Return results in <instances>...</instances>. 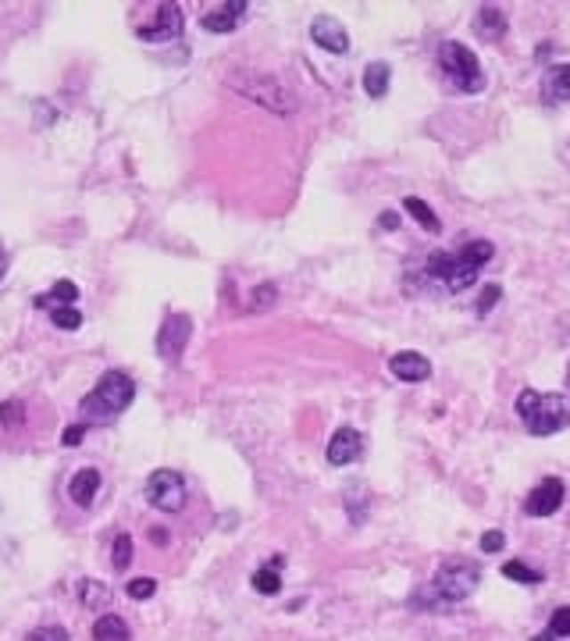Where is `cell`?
<instances>
[{
	"mask_svg": "<svg viewBox=\"0 0 570 641\" xmlns=\"http://www.w3.org/2000/svg\"><path fill=\"white\" fill-rule=\"evenodd\" d=\"M488 260H492V242L474 239V242H467L456 253H435L428 260V274L438 278L449 292H463V288H470L477 281V271Z\"/></svg>",
	"mask_w": 570,
	"mask_h": 641,
	"instance_id": "1",
	"label": "cell"
},
{
	"mask_svg": "<svg viewBox=\"0 0 570 641\" xmlns=\"http://www.w3.org/2000/svg\"><path fill=\"white\" fill-rule=\"evenodd\" d=\"M517 413L524 420V427L538 438L545 434H556L570 424V395H559V392H534V388H524L517 395Z\"/></svg>",
	"mask_w": 570,
	"mask_h": 641,
	"instance_id": "2",
	"label": "cell"
},
{
	"mask_svg": "<svg viewBox=\"0 0 570 641\" xmlns=\"http://www.w3.org/2000/svg\"><path fill=\"white\" fill-rule=\"evenodd\" d=\"M477 580H481L477 563H470V559H449V563L438 566L435 580L424 588V598H428V605H435V609L456 605V602H463V598L477 588Z\"/></svg>",
	"mask_w": 570,
	"mask_h": 641,
	"instance_id": "3",
	"label": "cell"
},
{
	"mask_svg": "<svg viewBox=\"0 0 570 641\" xmlns=\"http://www.w3.org/2000/svg\"><path fill=\"white\" fill-rule=\"evenodd\" d=\"M132 399H135L132 377L125 370H107L93 385V392L82 399V413H86V420H114Z\"/></svg>",
	"mask_w": 570,
	"mask_h": 641,
	"instance_id": "4",
	"label": "cell"
},
{
	"mask_svg": "<svg viewBox=\"0 0 570 641\" xmlns=\"http://www.w3.org/2000/svg\"><path fill=\"white\" fill-rule=\"evenodd\" d=\"M228 85H232L235 93H242L246 100L274 110V114L296 110V96H292L274 75H264V71H235V75L228 78Z\"/></svg>",
	"mask_w": 570,
	"mask_h": 641,
	"instance_id": "5",
	"label": "cell"
},
{
	"mask_svg": "<svg viewBox=\"0 0 570 641\" xmlns=\"http://www.w3.org/2000/svg\"><path fill=\"white\" fill-rule=\"evenodd\" d=\"M438 64H442L445 78H449L456 89H463V93H481V89H484V71H481V64H477V57H474L470 46H463V43H442V46H438Z\"/></svg>",
	"mask_w": 570,
	"mask_h": 641,
	"instance_id": "6",
	"label": "cell"
},
{
	"mask_svg": "<svg viewBox=\"0 0 570 641\" xmlns=\"http://www.w3.org/2000/svg\"><path fill=\"white\" fill-rule=\"evenodd\" d=\"M146 499L160 513H178L185 506V481L178 470H153L146 481Z\"/></svg>",
	"mask_w": 570,
	"mask_h": 641,
	"instance_id": "7",
	"label": "cell"
},
{
	"mask_svg": "<svg viewBox=\"0 0 570 641\" xmlns=\"http://www.w3.org/2000/svg\"><path fill=\"white\" fill-rule=\"evenodd\" d=\"M178 32H182V7H178V4H160V7L153 11V21L135 28V36H139L142 43H167V39H175Z\"/></svg>",
	"mask_w": 570,
	"mask_h": 641,
	"instance_id": "8",
	"label": "cell"
},
{
	"mask_svg": "<svg viewBox=\"0 0 570 641\" xmlns=\"http://www.w3.org/2000/svg\"><path fill=\"white\" fill-rule=\"evenodd\" d=\"M189 335H192V317L189 313H171L160 324V331H157V353L164 360H178L185 342H189Z\"/></svg>",
	"mask_w": 570,
	"mask_h": 641,
	"instance_id": "9",
	"label": "cell"
},
{
	"mask_svg": "<svg viewBox=\"0 0 570 641\" xmlns=\"http://www.w3.org/2000/svg\"><path fill=\"white\" fill-rule=\"evenodd\" d=\"M563 481L559 477H545L542 484L531 488V495L524 499V513L527 516H552L563 506Z\"/></svg>",
	"mask_w": 570,
	"mask_h": 641,
	"instance_id": "10",
	"label": "cell"
},
{
	"mask_svg": "<svg viewBox=\"0 0 570 641\" xmlns=\"http://www.w3.org/2000/svg\"><path fill=\"white\" fill-rule=\"evenodd\" d=\"M310 39H314L321 50H328V53H346V50H349V32H346L342 21L331 18V14H317V18L310 21Z\"/></svg>",
	"mask_w": 570,
	"mask_h": 641,
	"instance_id": "11",
	"label": "cell"
},
{
	"mask_svg": "<svg viewBox=\"0 0 570 641\" xmlns=\"http://www.w3.org/2000/svg\"><path fill=\"white\" fill-rule=\"evenodd\" d=\"M360 452H363V438H360L356 427H338L331 434V442H328V463H335V467L353 463Z\"/></svg>",
	"mask_w": 570,
	"mask_h": 641,
	"instance_id": "12",
	"label": "cell"
},
{
	"mask_svg": "<svg viewBox=\"0 0 570 641\" xmlns=\"http://www.w3.org/2000/svg\"><path fill=\"white\" fill-rule=\"evenodd\" d=\"M388 370H392L399 381H424V377L431 374V363H428V356H420V353H413V349H403V353H395V356L388 360Z\"/></svg>",
	"mask_w": 570,
	"mask_h": 641,
	"instance_id": "13",
	"label": "cell"
},
{
	"mask_svg": "<svg viewBox=\"0 0 570 641\" xmlns=\"http://www.w3.org/2000/svg\"><path fill=\"white\" fill-rule=\"evenodd\" d=\"M242 11H246V4H242V0H228V4L214 7V11H207V14L200 18V25H203L207 32H232V28L239 25Z\"/></svg>",
	"mask_w": 570,
	"mask_h": 641,
	"instance_id": "14",
	"label": "cell"
},
{
	"mask_svg": "<svg viewBox=\"0 0 570 641\" xmlns=\"http://www.w3.org/2000/svg\"><path fill=\"white\" fill-rule=\"evenodd\" d=\"M96 491H100V470H93V467L75 470V477L68 481V495L75 506H89L96 499Z\"/></svg>",
	"mask_w": 570,
	"mask_h": 641,
	"instance_id": "15",
	"label": "cell"
},
{
	"mask_svg": "<svg viewBox=\"0 0 570 641\" xmlns=\"http://www.w3.org/2000/svg\"><path fill=\"white\" fill-rule=\"evenodd\" d=\"M542 96H545L549 103L570 100V64H556V68L545 71V78H542Z\"/></svg>",
	"mask_w": 570,
	"mask_h": 641,
	"instance_id": "16",
	"label": "cell"
},
{
	"mask_svg": "<svg viewBox=\"0 0 570 641\" xmlns=\"http://www.w3.org/2000/svg\"><path fill=\"white\" fill-rule=\"evenodd\" d=\"M474 32L481 39H499L506 32V14L499 7H481L477 18H474Z\"/></svg>",
	"mask_w": 570,
	"mask_h": 641,
	"instance_id": "17",
	"label": "cell"
},
{
	"mask_svg": "<svg viewBox=\"0 0 570 641\" xmlns=\"http://www.w3.org/2000/svg\"><path fill=\"white\" fill-rule=\"evenodd\" d=\"M93 641H128V623L114 613H103L93 623Z\"/></svg>",
	"mask_w": 570,
	"mask_h": 641,
	"instance_id": "18",
	"label": "cell"
},
{
	"mask_svg": "<svg viewBox=\"0 0 570 641\" xmlns=\"http://www.w3.org/2000/svg\"><path fill=\"white\" fill-rule=\"evenodd\" d=\"M388 78H392V71H388V64H385V61L367 64V68H363V89H367V96L381 100V96L388 93Z\"/></svg>",
	"mask_w": 570,
	"mask_h": 641,
	"instance_id": "19",
	"label": "cell"
},
{
	"mask_svg": "<svg viewBox=\"0 0 570 641\" xmlns=\"http://www.w3.org/2000/svg\"><path fill=\"white\" fill-rule=\"evenodd\" d=\"M75 299H78V288H75V281H68V278H61V281H53V288L46 292V296H36V306H75Z\"/></svg>",
	"mask_w": 570,
	"mask_h": 641,
	"instance_id": "20",
	"label": "cell"
},
{
	"mask_svg": "<svg viewBox=\"0 0 570 641\" xmlns=\"http://www.w3.org/2000/svg\"><path fill=\"white\" fill-rule=\"evenodd\" d=\"M403 207H406V214H413V221L420 224V228H428V231H438L442 224H438V217H435V210L420 199V196H406L403 199Z\"/></svg>",
	"mask_w": 570,
	"mask_h": 641,
	"instance_id": "21",
	"label": "cell"
},
{
	"mask_svg": "<svg viewBox=\"0 0 570 641\" xmlns=\"http://www.w3.org/2000/svg\"><path fill=\"white\" fill-rule=\"evenodd\" d=\"M502 577L520 580V584H538V580H542V573H538V570H531V566H527V563H520V559L502 563Z\"/></svg>",
	"mask_w": 570,
	"mask_h": 641,
	"instance_id": "22",
	"label": "cell"
},
{
	"mask_svg": "<svg viewBox=\"0 0 570 641\" xmlns=\"http://www.w3.org/2000/svg\"><path fill=\"white\" fill-rule=\"evenodd\" d=\"M78 595H82V605H89V609H100V605H107V598H110V591H107L100 580H82Z\"/></svg>",
	"mask_w": 570,
	"mask_h": 641,
	"instance_id": "23",
	"label": "cell"
},
{
	"mask_svg": "<svg viewBox=\"0 0 570 641\" xmlns=\"http://www.w3.org/2000/svg\"><path fill=\"white\" fill-rule=\"evenodd\" d=\"M50 320H53V328H61V331H75V328L82 324V313H78L75 306H50Z\"/></svg>",
	"mask_w": 570,
	"mask_h": 641,
	"instance_id": "24",
	"label": "cell"
},
{
	"mask_svg": "<svg viewBox=\"0 0 570 641\" xmlns=\"http://www.w3.org/2000/svg\"><path fill=\"white\" fill-rule=\"evenodd\" d=\"M110 563H114V570H125V566L132 563V534H118V538H114Z\"/></svg>",
	"mask_w": 570,
	"mask_h": 641,
	"instance_id": "25",
	"label": "cell"
},
{
	"mask_svg": "<svg viewBox=\"0 0 570 641\" xmlns=\"http://www.w3.org/2000/svg\"><path fill=\"white\" fill-rule=\"evenodd\" d=\"M253 588L260 591V595H278L281 591V577H278V570H256L253 573Z\"/></svg>",
	"mask_w": 570,
	"mask_h": 641,
	"instance_id": "26",
	"label": "cell"
},
{
	"mask_svg": "<svg viewBox=\"0 0 570 641\" xmlns=\"http://www.w3.org/2000/svg\"><path fill=\"white\" fill-rule=\"evenodd\" d=\"M549 634L552 637H570V605H559L549 620Z\"/></svg>",
	"mask_w": 570,
	"mask_h": 641,
	"instance_id": "27",
	"label": "cell"
},
{
	"mask_svg": "<svg viewBox=\"0 0 570 641\" xmlns=\"http://www.w3.org/2000/svg\"><path fill=\"white\" fill-rule=\"evenodd\" d=\"M125 591H128V598H150V595L157 591V580H153V577H132V580L125 584Z\"/></svg>",
	"mask_w": 570,
	"mask_h": 641,
	"instance_id": "28",
	"label": "cell"
},
{
	"mask_svg": "<svg viewBox=\"0 0 570 641\" xmlns=\"http://www.w3.org/2000/svg\"><path fill=\"white\" fill-rule=\"evenodd\" d=\"M25 641H68V630L50 623V627H36V630H32Z\"/></svg>",
	"mask_w": 570,
	"mask_h": 641,
	"instance_id": "29",
	"label": "cell"
},
{
	"mask_svg": "<svg viewBox=\"0 0 570 641\" xmlns=\"http://www.w3.org/2000/svg\"><path fill=\"white\" fill-rule=\"evenodd\" d=\"M499 296H502L499 285H484V288H481V299H477V313H488V310L499 303Z\"/></svg>",
	"mask_w": 570,
	"mask_h": 641,
	"instance_id": "30",
	"label": "cell"
},
{
	"mask_svg": "<svg viewBox=\"0 0 570 641\" xmlns=\"http://www.w3.org/2000/svg\"><path fill=\"white\" fill-rule=\"evenodd\" d=\"M502 545H506L502 531H484V534H481V552H499Z\"/></svg>",
	"mask_w": 570,
	"mask_h": 641,
	"instance_id": "31",
	"label": "cell"
},
{
	"mask_svg": "<svg viewBox=\"0 0 570 641\" xmlns=\"http://www.w3.org/2000/svg\"><path fill=\"white\" fill-rule=\"evenodd\" d=\"M21 420V402H4L0 406V424H14Z\"/></svg>",
	"mask_w": 570,
	"mask_h": 641,
	"instance_id": "32",
	"label": "cell"
},
{
	"mask_svg": "<svg viewBox=\"0 0 570 641\" xmlns=\"http://www.w3.org/2000/svg\"><path fill=\"white\" fill-rule=\"evenodd\" d=\"M82 434H86V424H71V427H64L61 442H64V445H78V442H82Z\"/></svg>",
	"mask_w": 570,
	"mask_h": 641,
	"instance_id": "33",
	"label": "cell"
},
{
	"mask_svg": "<svg viewBox=\"0 0 570 641\" xmlns=\"http://www.w3.org/2000/svg\"><path fill=\"white\" fill-rule=\"evenodd\" d=\"M253 299H256V306H271V303H274V285H260V288L253 292Z\"/></svg>",
	"mask_w": 570,
	"mask_h": 641,
	"instance_id": "34",
	"label": "cell"
},
{
	"mask_svg": "<svg viewBox=\"0 0 570 641\" xmlns=\"http://www.w3.org/2000/svg\"><path fill=\"white\" fill-rule=\"evenodd\" d=\"M395 224H399V214H395V210H385V214H381V228H388V231H392Z\"/></svg>",
	"mask_w": 570,
	"mask_h": 641,
	"instance_id": "35",
	"label": "cell"
},
{
	"mask_svg": "<svg viewBox=\"0 0 570 641\" xmlns=\"http://www.w3.org/2000/svg\"><path fill=\"white\" fill-rule=\"evenodd\" d=\"M4 271H7V253H4V246H0V278H4Z\"/></svg>",
	"mask_w": 570,
	"mask_h": 641,
	"instance_id": "36",
	"label": "cell"
},
{
	"mask_svg": "<svg viewBox=\"0 0 570 641\" xmlns=\"http://www.w3.org/2000/svg\"><path fill=\"white\" fill-rule=\"evenodd\" d=\"M534 641H552V634H538V637H534Z\"/></svg>",
	"mask_w": 570,
	"mask_h": 641,
	"instance_id": "37",
	"label": "cell"
},
{
	"mask_svg": "<svg viewBox=\"0 0 570 641\" xmlns=\"http://www.w3.org/2000/svg\"><path fill=\"white\" fill-rule=\"evenodd\" d=\"M566 381H570V370H566Z\"/></svg>",
	"mask_w": 570,
	"mask_h": 641,
	"instance_id": "38",
	"label": "cell"
}]
</instances>
